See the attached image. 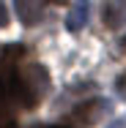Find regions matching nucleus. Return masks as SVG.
I'll return each instance as SVG.
<instances>
[{"instance_id": "nucleus-3", "label": "nucleus", "mask_w": 126, "mask_h": 128, "mask_svg": "<svg viewBox=\"0 0 126 128\" xmlns=\"http://www.w3.org/2000/svg\"><path fill=\"white\" fill-rule=\"evenodd\" d=\"M44 3L47 0H14V11L19 16V22L27 27L38 25L41 16H44Z\"/></svg>"}, {"instance_id": "nucleus-2", "label": "nucleus", "mask_w": 126, "mask_h": 128, "mask_svg": "<svg viewBox=\"0 0 126 128\" xmlns=\"http://www.w3.org/2000/svg\"><path fill=\"white\" fill-rule=\"evenodd\" d=\"M104 112H107V101H99V98H96V101H85V104H79L74 112L69 114V123H77V126H93Z\"/></svg>"}, {"instance_id": "nucleus-6", "label": "nucleus", "mask_w": 126, "mask_h": 128, "mask_svg": "<svg viewBox=\"0 0 126 128\" xmlns=\"http://www.w3.org/2000/svg\"><path fill=\"white\" fill-rule=\"evenodd\" d=\"M0 128H17L11 112H8V101H6V90L3 87H0Z\"/></svg>"}, {"instance_id": "nucleus-9", "label": "nucleus", "mask_w": 126, "mask_h": 128, "mask_svg": "<svg viewBox=\"0 0 126 128\" xmlns=\"http://www.w3.org/2000/svg\"><path fill=\"white\" fill-rule=\"evenodd\" d=\"M110 128H123V123H112V126H110Z\"/></svg>"}, {"instance_id": "nucleus-7", "label": "nucleus", "mask_w": 126, "mask_h": 128, "mask_svg": "<svg viewBox=\"0 0 126 128\" xmlns=\"http://www.w3.org/2000/svg\"><path fill=\"white\" fill-rule=\"evenodd\" d=\"M8 25V11H6V6H3V0H0V27Z\"/></svg>"}, {"instance_id": "nucleus-5", "label": "nucleus", "mask_w": 126, "mask_h": 128, "mask_svg": "<svg viewBox=\"0 0 126 128\" xmlns=\"http://www.w3.org/2000/svg\"><path fill=\"white\" fill-rule=\"evenodd\" d=\"M91 19V0H74L69 16H66V27L69 30H82Z\"/></svg>"}, {"instance_id": "nucleus-8", "label": "nucleus", "mask_w": 126, "mask_h": 128, "mask_svg": "<svg viewBox=\"0 0 126 128\" xmlns=\"http://www.w3.org/2000/svg\"><path fill=\"white\" fill-rule=\"evenodd\" d=\"M47 3H55V6H63L66 0H47Z\"/></svg>"}, {"instance_id": "nucleus-1", "label": "nucleus", "mask_w": 126, "mask_h": 128, "mask_svg": "<svg viewBox=\"0 0 126 128\" xmlns=\"http://www.w3.org/2000/svg\"><path fill=\"white\" fill-rule=\"evenodd\" d=\"M17 60L11 63L3 54V71H6V90L22 104V106H33L41 101V96L47 93L50 76L38 63H19L22 49H14Z\"/></svg>"}, {"instance_id": "nucleus-10", "label": "nucleus", "mask_w": 126, "mask_h": 128, "mask_svg": "<svg viewBox=\"0 0 126 128\" xmlns=\"http://www.w3.org/2000/svg\"><path fill=\"white\" fill-rule=\"evenodd\" d=\"M123 46H126V38H123Z\"/></svg>"}, {"instance_id": "nucleus-4", "label": "nucleus", "mask_w": 126, "mask_h": 128, "mask_svg": "<svg viewBox=\"0 0 126 128\" xmlns=\"http://www.w3.org/2000/svg\"><path fill=\"white\" fill-rule=\"evenodd\" d=\"M104 25L110 30H118L126 25V0H107L104 6Z\"/></svg>"}]
</instances>
